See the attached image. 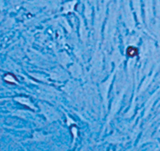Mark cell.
I'll use <instances>...</instances> for the list:
<instances>
[{
  "mask_svg": "<svg viewBox=\"0 0 160 151\" xmlns=\"http://www.w3.org/2000/svg\"><path fill=\"white\" fill-rule=\"evenodd\" d=\"M137 54H138V51H137V48H136L134 47L130 46L127 48V55L129 57H134Z\"/></svg>",
  "mask_w": 160,
  "mask_h": 151,
  "instance_id": "1",
  "label": "cell"
}]
</instances>
